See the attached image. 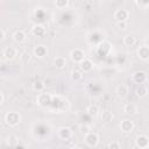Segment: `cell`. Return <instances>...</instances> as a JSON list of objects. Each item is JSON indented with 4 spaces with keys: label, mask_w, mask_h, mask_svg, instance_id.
<instances>
[{
    "label": "cell",
    "mask_w": 149,
    "mask_h": 149,
    "mask_svg": "<svg viewBox=\"0 0 149 149\" xmlns=\"http://www.w3.org/2000/svg\"><path fill=\"white\" fill-rule=\"evenodd\" d=\"M98 1H106V0H98Z\"/></svg>",
    "instance_id": "d6a6232c"
},
{
    "label": "cell",
    "mask_w": 149,
    "mask_h": 149,
    "mask_svg": "<svg viewBox=\"0 0 149 149\" xmlns=\"http://www.w3.org/2000/svg\"><path fill=\"white\" fill-rule=\"evenodd\" d=\"M137 56L142 61H148V58H149V47L146 45V44L144 45H141L137 49Z\"/></svg>",
    "instance_id": "9a60e30c"
},
{
    "label": "cell",
    "mask_w": 149,
    "mask_h": 149,
    "mask_svg": "<svg viewBox=\"0 0 149 149\" xmlns=\"http://www.w3.org/2000/svg\"><path fill=\"white\" fill-rule=\"evenodd\" d=\"M84 140H85V143L91 148H95L99 144V135L98 133L92 130L84 135Z\"/></svg>",
    "instance_id": "3957f363"
},
{
    "label": "cell",
    "mask_w": 149,
    "mask_h": 149,
    "mask_svg": "<svg viewBox=\"0 0 149 149\" xmlns=\"http://www.w3.org/2000/svg\"><path fill=\"white\" fill-rule=\"evenodd\" d=\"M132 80L134 81V83H136V84H144L146 81H147V73L144 72V71H141V70H139V71H135V72H133V74H132Z\"/></svg>",
    "instance_id": "8992f818"
},
{
    "label": "cell",
    "mask_w": 149,
    "mask_h": 149,
    "mask_svg": "<svg viewBox=\"0 0 149 149\" xmlns=\"http://www.w3.org/2000/svg\"><path fill=\"white\" fill-rule=\"evenodd\" d=\"M135 43H136V38L133 35H126L123 37V44L126 47H133L135 45Z\"/></svg>",
    "instance_id": "d4e9b609"
},
{
    "label": "cell",
    "mask_w": 149,
    "mask_h": 149,
    "mask_svg": "<svg viewBox=\"0 0 149 149\" xmlns=\"http://www.w3.org/2000/svg\"><path fill=\"white\" fill-rule=\"evenodd\" d=\"M111 49H112V44L108 41H104L102 40L98 45V54L101 55V56L102 55H107L111 51Z\"/></svg>",
    "instance_id": "4fadbf2b"
},
{
    "label": "cell",
    "mask_w": 149,
    "mask_h": 149,
    "mask_svg": "<svg viewBox=\"0 0 149 149\" xmlns=\"http://www.w3.org/2000/svg\"><path fill=\"white\" fill-rule=\"evenodd\" d=\"M20 59H21L23 63H28L29 59H30V54H29V51H23V52H21Z\"/></svg>",
    "instance_id": "83f0119b"
},
{
    "label": "cell",
    "mask_w": 149,
    "mask_h": 149,
    "mask_svg": "<svg viewBox=\"0 0 149 149\" xmlns=\"http://www.w3.org/2000/svg\"><path fill=\"white\" fill-rule=\"evenodd\" d=\"M7 141H8V144H9V146H16L17 137H16V136H14V135H10V136H8Z\"/></svg>",
    "instance_id": "f546056e"
},
{
    "label": "cell",
    "mask_w": 149,
    "mask_h": 149,
    "mask_svg": "<svg viewBox=\"0 0 149 149\" xmlns=\"http://www.w3.org/2000/svg\"><path fill=\"white\" fill-rule=\"evenodd\" d=\"M99 115H100V120L102 122H106V123L111 122L114 119V114L108 109H104L102 112H99Z\"/></svg>",
    "instance_id": "2e32d148"
},
{
    "label": "cell",
    "mask_w": 149,
    "mask_h": 149,
    "mask_svg": "<svg viewBox=\"0 0 149 149\" xmlns=\"http://www.w3.org/2000/svg\"><path fill=\"white\" fill-rule=\"evenodd\" d=\"M5 122L9 127H15L21 122V115L17 112H8L5 115Z\"/></svg>",
    "instance_id": "7a4b0ae2"
},
{
    "label": "cell",
    "mask_w": 149,
    "mask_h": 149,
    "mask_svg": "<svg viewBox=\"0 0 149 149\" xmlns=\"http://www.w3.org/2000/svg\"><path fill=\"white\" fill-rule=\"evenodd\" d=\"M47 33V29L43 24L41 23H36L31 27V34L35 36V37H43Z\"/></svg>",
    "instance_id": "30bf717a"
},
{
    "label": "cell",
    "mask_w": 149,
    "mask_h": 149,
    "mask_svg": "<svg viewBox=\"0 0 149 149\" xmlns=\"http://www.w3.org/2000/svg\"><path fill=\"white\" fill-rule=\"evenodd\" d=\"M79 64V69L85 73V72H91L92 70H93V66H94V64H93V62L90 59V58H84L80 63H78Z\"/></svg>",
    "instance_id": "8fae6325"
},
{
    "label": "cell",
    "mask_w": 149,
    "mask_h": 149,
    "mask_svg": "<svg viewBox=\"0 0 149 149\" xmlns=\"http://www.w3.org/2000/svg\"><path fill=\"white\" fill-rule=\"evenodd\" d=\"M2 55H3V57H5L6 61H13V59L17 56V50H16L15 47L9 45V47H6V48L3 49Z\"/></svg>",
    "instance_id": "5b68a950"
},
{
    "label": "cell",
    "mask_w": 149,
    "mask_h": 149,
    "mask_svg": "<svg viewBox=\"0 0 149 149\" xmlns=\"http://www.w3.org/2000/svg\"><path fill=\"white\" fill-rule=\"evenodd\" d=\"M135 93H136V97H139V98H143V97L147 95V93H148V88H147V86H144L143 84H140V86L135 90Z\"/></svg>",
    "instance_id": "cb8c5ba5"
},
{
    "label": "cell",
    "mask_w": 149,
    "mask_h": 149,
    "mask_svg": "<svg viewBox=\"0 0 149 149\" xmlns=\"http://www.w3.org/2000/svg\"><path fill=\"white\" fill-rule=\"evenodd\" d=\"M107 148L108 149H120L121 148V143L119 141H112L107 144Z\"/></svg>",
    "instance_id": "f1b7e54d"
},
{
    "label": "cell",
    "mask_w": 149,
    "mask_h": 149,
    "mask_svg": "<svg viewBox=\"0 0 149 149\" xmlns=\"http://www.w3.org/2000/svg\"><path fill=\"white\" fill-rule=\"evenodd\" d=\"M5 40V31L2 29H0V42H2Z\"/></svg>",
    "instance_id": "4dcf8cb0"
},
{
    "label": "cell",
    "mask_w": 149,
    "mask_h": 149,
    "mask_svg": "<svg viewBox=\"0 0 149 149\" xmlns=\"http://www.w3.org/2000/svg\"><path fill=\"white\" fill-rule=\"evenodd\" d=\"M3 102V95H2V93H0V105Z\"/></svg>",
    "instance_id": "1f68e13d"
},
{
    "label": "cell",
    "mask_w": 149,
    "mask_h": 149,
    "mask_svg": "<svg viewBox=\"0 0 149 149\" xmlns=\"http://www.w3.org/2000/svg\"><path fill=\"white\" fill-rule=\"evenodd\" d=\"M123 112L127 115H135L137 113V106L133 102H128L123 106Z\"/></svg>",
    "instance_id": "d6986e66"
},
{
    "label": "cell",
    "mask_w": 149,
    "mask_h": 149,
    "mask_svg": "<svg viewBox=\"0 0 149 149\" xmlns=\"http://www.w3.org/2000/svg\"><path fill=\"white\" fill-rule=\"evenodd\" d=\"M85 57H86V56H85L84 50H81V49H79V48H74V49H72V50L70 51V58H71V61L74 62V63H80Z\"/></svg>",
    "instance_id": "277c9868"
},
{
    "label": "cell",
    "mask_w": 149,
    "mask_h": 149,
    "mask_svg": "<svg viewBox=\"0 0 149 149\" xmlns=\"http://www.w3.org/2000/svg\"><path fill=\"white\" fill-rule=\"evenodd\" d=\"M99 112H100V109H99L98 105H94V104L87 106V108H86V113H87L90 116H92V118L98 116V115H99Z\"/></svg>",
    "instance_id": "44dd1931"
},
{
    "label": "cell",
    "mask_w": 149,
    "mask_h": 149,
    "mask_svg": "<svg viewBox=\"0 0 149 149\" xmlns=\"http://www.w3.org/2000/svg\"><path fill=\"white\" fill-rule=\"evenodd\" d=\"M57 135H58L59 139L66 141V140L71 139V136H72V130H71L70 127H65V126H63V127H59V128H58V130H57Z\"/></svg>",
    "instance_id": "9c48e42d"
},
{
    "label": "cell",
    "mask_w": 149,
    "mask_h": 149,
    "mask_svg": "<svg viewBox=\"0 0 149 149\" xmlns=\"http://www.w3.org/2000/svg\"><path fill=\"white\" fill-rule=\"evenodd\" d=\"M55 6L58 9H64L69 6V0H55Z\"/></svg>",
    "instance_id": "484cf974"
},
{
    "label": "cell",
    "mask_w": 149,
    "mask_h": 149,
    "mask_svg": "<svg viewBox=\"0 0 149 149\" xmlns=\"http://www.w3.org/2000/svg\"><path fill=\"white\" fill-rule=\"evenodd\" d=\"M134 128H135V125L129 119H125L120 122V129L123 133H132L134 130Z\"/></svg>",
    "instance_id": "7c38bea8"
},
{
    "label": "cell",
    "mask_w": 149,
    "mask_h": 149,
    "mask_svg": "<svg viewBox=\"0 0 149 149\" xmlns=\"http://www.w3.org/2000/svg\"><path fill=\"white\" fill-rule=\"evenodd\" d=\"M79 130H80V133H81L83 135H85V134H87L88 132H91L92 129H91V126H90V125L84 123V125H80V126H79Z\"/></svg>",
    "instance_id": "4316f807"
},
{
    "label": "cell",
    "mask_w": 149,
    "mask_h": 149,
    "mask_svg": "<svg viewBox=\"0 0 149 149\" xmlns=\"http://www.w3.org/2000/svg\"><path fill=\"white\" fill-rule=\"evenodd\" d=\"M83 74H84V72L78 68V69H73L72 71H71V79L73 80V81H79V80H81L83 79Z\"/></svg>",
    "instance_id": "7402d4cb"
},
{
    "label": "cell",
    "mask_w": 149,
    "mask_h": 149,
    "mask_svg": "<svg viewBox=\"0 0 149 149\" xmlns=\"http://www.w3.org/2000/svg\"><path fill=\"white\" fill-rule=\"evenodd\" d=\"M135 146L140 149H147L149 147V137L144 134H141L139 135L136 139H135Z\"/></svg>",
    "instance_id": "52a82bcc"
},
{
    "label": "cell",
    "mask_w": 149,
    "mask_h": 149,
    "mask_svg": "<svg viewBox=\"0 0 149 149\" xmlns=\"http://www.w3.org/2000/svg\"><path fill=\"white\" fill-rule=\"evenodd\" d=\"M26 38H27V35H26V33L23 31V30H21V29H19V30H16L14 34H13V40L16 42V43H23L24 41H26Z\"/></svg>",
    "instance_id": "ac0fdd59"
},
{
    "label": "cell",
    "mask_w": 149,
    "mask_h": 149,
    "mask_svg": "<svg viewBox=\"0 0 149 149\" xmlns=\"http://www.w3.org/2000/svg\"><path fill=\"white\" fill-rule=\"evenodd\" d=\"M129 93V87L128 85L126 84H120L118 87H116V94L119 98H126Z\"/></svg>",
    "instance_id": "e0dca14e"
},
{
    "label": "cell",
    "mask_w": 149,
    "mask_h": 149,
    "mask_svg": "<svg viewBox=\"0 0 149 149\" xmlns=\"http://www.w3.org/2000/svg\"><path fill=\"white\" fill-rule=\"evenodd\" d=\"M48 54V49L45 45L43 44H40V45H36L34 48V56H36L37 58H44Z\"/></svg>",
    "instance_id": "5bb4252c"
},
{
    "label": "cell",
    "mask_w": 149,
    "mask_h": 149,
    "mask_svg": "<svg viewBox=\"0 0 149 149\" xmlns=\"http://www.w3.org/2000/svg\"><path fill=\"white\" fill-rule=\"evenodd\" d=\"M129 17V12L127 9H123V8H120V9H116L114 12V19L118 21V22H126Z\"/></svg>",
    "instance_id": "ba28073f"
},
{
    "label": "cell",
    "mask_w": 149,
    "mask_h": 149,
    "mask_svg": "<svg viewBox=\"0 0 149 149\" xmlns=\"http://www.w3.org/2000/svg\"><path fill=\"white\" fill-rule=\"evenodd\" d=\"M44 88H45V84H44L43 80H40V79H38V80H35V81H34V84H33V90H34L35 92H37V93L43 92Z\"/></svg>",
    "instance_id": "603a6c76"
},
{
    "label": "cell",
    "mask_w": 149,
    "mask_h": 149,
    "mask_svg": "<svg viewBox=\"0 0 149 149\" xmlns=\"http://www.w3.org/2000/svg\"><path fill=\"white\" fill-rule=\"evenodd\" d=\"M54 65H55L56 69L62 70V69H64V68L66 66V59H65L63 56H57V57H55V59H54Z\"/></svg>",
    "instance_id": "ffe728a7"
},
{
    "label": "cell",
    "mask_w": 149,
    "mask_h": 149,
    "mask_svg": "<svg viewBox=\"0 0 149 149\" xmlns=\"http://www.w3.org/2000/svg\"><path fill=\"white\" fill-rule=\"evenodd\" d=\"M36 102L38 106L41 107H49L52 102V94L48 93V92H40L37 94V98H36Z\"/></svg>",
    "instance_id": "6da1fadb"
}]
</instances>
